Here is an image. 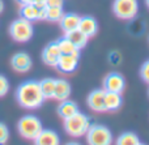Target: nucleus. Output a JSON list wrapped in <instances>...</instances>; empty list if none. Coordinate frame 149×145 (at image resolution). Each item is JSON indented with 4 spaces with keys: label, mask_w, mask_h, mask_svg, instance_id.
<instances>
[{
    "label": "nucleus",
    "mask_w": 149,
    "mask_h": 145,
    "mask_svg": "<svg viewBox=\"0 0 149 145\" xmlns=\"http://www.w3.org/2000/svg\"><path fill=\"white\" fill-rule=\"evenodd\" d=\"M16 99L24 109L36 110L41 107L45 102V97L42 94L39 81L28 80L20 84L16 89Z\"/></svg>",
    "instance_id": "f257e3e1"
},
{
    "label": "nucleus",
    "mask_w": 149,
    "mask_h": 145,
    "mask_svg": "<svg viewBox=\"0 0 149 145\" xmlns=\"http://www.w3.org/2000/svg\"><path fill=\"white\" fill-rule=\"evenodd\" d=\"M90 119L88 115L82 112H77L68 119H64V131L72 137H81L85 136L90 128Z\"/></svg>",
    "instance_id": "f03ea898"
},
{
    "label": "nucleus",
    "mask_w": 149,
    "mask_h": 145,
    "mask_svg": "<svg viewBox=\"0 0 149 145\" xmlns=\"http://www.w3.org/2000/svg\"><path fill=\"white\" fill-rule=\"evenodd\" d=\"M33 34H34V29L31 21H28L22 17L15 20L9 25V35L16 42L26 43V42H29L33 38Z\"/></svg>",
    "instance_id": "7ed1b4c3"
},
{
    "label": "nucleus",
    "mask_w": 149,
    "mask_h": 145,
    "mask_svg": "<svg viewBox=\"0 0 149 145\" xmlns=\"http://www.w3.org/2000/svg\"><path fill=\"white\" fill-rule=\"evenodd\" d=\"M43 130L42 122L36 115H25L17 123V131L22 137L28 140H36V137Z\"/></svg>",
    "instance_id": "20e7f679"
},
{
    "label": "nucleus",
    "mask_w": 149,
    "mask_h": 145,
    "mask_svg": "<svg viewBox=\"0 0 149 145\" xmlns=\"http://www.w3.org/2000/svg\"><path fill=\"white\" fill-rule=\"evenodd\" d=\"M88 145H111L113 135L107 127L101 124H92L86 132Z\"/></svg>",
    "instance_id": "39448f33"
},
{
    "label": "nucleus",
    "mask_w": 149,
    "mask_h": 145,
    "mask_svg": "<svg viewBox=\"0 0 149 145\" xmlns=\"http://www.w3.org/2000/svg\"><path fill=\"white\" fill-rule=\"evenodd\" d=\"M113 12L120 20H134L139 12L137 0H114Z\"/></svg>",
    "instance_id": "423d86ee"
},
{
    "label": "nucleus",
    "mask_w": 149,
    "mask_h": 145,
    "mask_svg": "<svg viewBox=\"0 0 149 145\" xmlns=\"http://www.w3.org/2000/svg\"><path fill=\"white\" fill-rule=\"evenodd\" d=\"M126 86V80L118 72H111L103 80V89L106 92H114V93H122Z\"/></svg>",
    "instance_id": "0eeeda50"
},
{
    "label": "nucleus",
    "mask_w": 149,
    "mask_h": 145,
    "mask_svg": "<svg viewBox=\"0 0 149 145\" xmlns=\"http://www.w3.org/2000/svg\"><path fill=\"white\" fill-rule=\"evenodd\" d=\"M31 58L28 52H16L15 55L12 56L10 59V67L16 71V72H20V73H25L28 71H30L31 68Z\"/></svg>",
    "instance_id": "6e6552de"
},
{
    "label": "nucleus",
    "mask_w": 149,
    "mask_h": 145,
    "mask_svg": "<svg viewBox=\"0 0 149 145\" xmlns=\"http://www.w3.org/2000/svg\"><path fill=\"white\" fill-rule=\"evenodd\" d=\"M105 89H95L88 96V106L95 112H105Z\"/></svg>",
    "instance_id": "1a4fd4ad"
},
{
    "label": "nucleus",
    "mask_w": 149,
    "mask_h": 145,
    "mask_svg": "<svg viewBox=\"0 0 149 145\" xmlns=\"http://www.w3.org/2000/svg\"><path fill=\"white\" fill-rule=\"evenodd\" d=\"M60 55H62V52L58 46V42H51L42 51V60L45 64L50 65V67H56Z\"/></svg>",
    "instance_id": "9d476101"
},
{
    "label": "nucleus",
    "mask_w": 149,
    "mask_h": 145,
    "mask_svg": "<svg viewBox=\"0 0 149 145\" xmlns=\"http://www.w3.org/2000/svg\"><path fill=\"white\" fill-rule=\"evenodd\" d=\"M80 58L74 56V55H65L62 54L58 60L56 68L63 73H72L73 71H76L77 64H79Z\"/></svg>",
    "instance_id": "9b49d317"
},
{
    "label": "nucleus",
    "mask_w": 149,
    "mask_h": 145,
    "mask_svg": "<svg viewBox=\"0 0 149 145\" xmlns=\"http://www.w3.org/2000/svg\"><path fill=\"white\" fill-rule=\"evenodd\" d=\"M36 145H60V139L55 131L42 130L41 133L34 140Z\"/></svg>",
    "instance_id": "f8f14e48"
},
{
    "label": "nucleus",
    "mask_w": 149,
    "mask_h": 145,
    "mask_svg": "<svg viewBox=\"0 0 149 145\" xmlns=\"http://www.w3.org/2000/svg\"><path fill=\"white\" fill-rule=\"evenodd\" d=\"M79 30H81L86 37H93L98 31V22L94 17L92 16H84L81 17L79 24Z\"/></svg>",
    "instance_id": "ddd939ff"
},
{
    "label": "nucleus",
    "mask_w": 149,
    "mask_h": 145,
    "mask_svg": "<svg viewBox=\"0 0 149 145\" xmlns=\"http://www.w3.org/2000/svg\"><path fill=\"white\" fill-rule=\"evenodd\" d=\"M80 20H81V17L77 13H64L59 21L60 28L64 31V34L68 33V31L76 30V29H79Z\"/></svg>",
    "instance_id": "4468645a"
},
{
    "label": "nucleus",
    "mask_w": 149,
    "mask_h": 145,
    "mask_svg": "<svg viewBox=\"0 0 149 145\" xmlns=\"http://www.w3.org/2000/svg\"><path fill=\"white\" fill-rule=\"evenodd\" d=\"M71 84L68 83L64 78H58L56 83H55V92H54V98L56 101L62 102L68 99V97L71 96Z\"/></svg>",
    "instance_id": "2eb2a0df"
},
{
    "label": "nucleus",
    "mask_w": 149,
    "mask_h": 145,
    "mask_svg": "<svg viewBox=\"0 0 149 145\" xmlns=\"http://www.w3.org/2000/svg\"><path fill=\"white\" fill-rule=\"evenodd\" d=\"M77 112H79V106L73 101H70V99L62 101L60 105L58 106V114L63 119H68V118H71Z\"/></svg>",
    "instance_id": "dca6fc26"
},
{
    "label": "nucleus",
    "mask_w": 149,
    "mask_h": 145,
    "mask_svg": "<svg viewBox=\"0 0 149 145\" xmlns=\"http://www.w3.org/2000/svg\"><path fill=\"white\" fill-rule=\"evenodd\" d=\"M123 99L120 93H114V92H106L105 94V107L106 111H116L120 109Z\"/></svg>",
    "instance_id": "f3484780"
},
{
    "label": "nucleus",
    "mask_w": 149,
    "mask_h": 145,
    "mask_svg": "<svg viewBox=\"0 0 149 145\" xmlns=\"http://www.w3.org/2000/svg\"><path fill=\"white\" fill-rule=\"evenodd\" d=\"M64 37H67V38L70 39V41L72 42L79 50L84 49L88 43V39H89V37H86L81 30H79V29L72 30V31H68V33L64 34Z\"/></svg>",
    "instance_id": "a211bd4d"
},
{
    "label": "nucleus",
    "mask_w": 149,
    "mask_h": 145,
    "mask_svg": "<svg viewBox=\"0 0 149 145\" xmlns=\"http://www.w3.org/2000/svg\"><path fill=\"white\" fill-rule=\"evenodd\" d=\"M58 46L60 49V52L65 55H74V56L80 58V50L67 38V37H63L58 41Z\"/></svg>",
    "instance_id": "6ab92c4d"
},
{
    "label": "nucleus",
    "mask_w": 149,
    "mask_h": 145,
    "mask_svg": "<svg viewBox=\"0 0 149 145\" xmlns=\"http://www.w3.org/2000/svg\"><path fill=\"white\" fill-rule=\"evenodd\" d=\"M55 83L56 80L51 77L43 78V80L39 81V85H41V90L43 94L45 99H51L54 98V92H55Z\"/></svg>",
    "instance_id": "aec40b11"
},
{
    "label": "nucleus",
    "mask_w": 149,
    "mask_h": 145,
    "mask_svg": "<svg viewBox=\"0 0 149 145\" xmlns=\"http://www.w3.org/2000/svg\"><path fill=\"white\" fill-rule=\"evenodd\" d=\"M38 12H39V9L31 3V4L21 5L20 16L28 21H36V20H38Z\"/></svg>",
    "instance_id": "412c9836"
},
{
    "label": "nucleus",
    "mask_w": 149,
    "mask_h": 145,
    "mask_svg": "<svg viewBox=\"0 0 149 145\" xmlns=\"http://www.w3.org/2000/svg\"><path fill=\"white\" fill-rule=\"evenodd\" d=\"M140 143V139L134 132H124L116 139L115 145H137Z\"/></svg>",
    "instance_id": "4be33fe9"
},
{
    "label": "nucleus",
    "mask_w": 149,
    "mask_h": 145,
    "mask_svg": "<svg viewBox=\"0 0 149 145\" xmlns=\"http://www.w3.org/2000/svg\"><path fill=\"white\" fill-rule=\"evenodd\" d=\"M64 12L63 8H56V7H47V20L52 21V22H59L60 18L63 17Z\"/></svg>",
    "instance_id": "5701e85b"
},
{
    "label": "nucleus",
    "mask_w": 149,
    "mask_h": 145,
    "mask_svg": "<svg viewBox=\"0 0 149 145\" xmlns=\"http://www.w3.org/2000/svg\"><path fill=\"white\" fill-rule=\"evenodd\" d=\"M9 88H10L9 80H8L4 75H0V98H1V97H4L5 94H8Z\"/></svg>",
    "instance_id": "b1692460"
},
{
    "label": "nucleus",
    "mask_w": 149,
    "mask_h": 145,
    "mask_svg": "<svg viewBox=\"0 0 149 145\" xmlns=\"http://www.w3.org/2000/svg\"><path fill=\"white\" fill-rule=\"evenodd\" d=\"M9 140V130L4 123H0V145H5Z\"/></svg>",
    "instance_id": "393cba45"
},
{
    "label": "nucleus",
    "mask_w": 149,
    "mask_h": 145,
    "mask_svg": "<svg viewBox=\"0 0 149 145\" xmlns=\"http://www.w3.org/2000/svg\"><path fill=\"white\" fill-rule=\"evenodd\" d=\"M140 76H141V78L145 83L149 84V60H147L141 65V68H140Z\"/></svg>",
    "instance_id": "a878e982"
},
{
    "label": "nucleus",
    "mask_w": 149,
    "mask_h": 145,
    "mask_svg": "<svg viewBox=\"0 0 149 145\" xmlns=\"http://www.w3.org/2000/svg\"><path fill=\"white\" fill-rule=\"evenodd\" d=\"M64 0H47V7H56V8H63Z\"/></svg>",
    "instance_id": "bb28decb"
},
{
    "label": "nucleus",
    "mask_w": 149,
    "mask_h": 145,
    "mask_svg": "<svg viewBox=\"0 0 149 145\" xmlns=\"http://www.w3.org/2000/svg\"><path fill=\"white\" fill-rule=\"evenodd\" d=\"M33 4L36 5L38 9H41V8H46L47 7V0H33Z\"/></svg>",
    "instance_id": "cd10ccee"
},
{
    "label": "nucleus",
    "mask_w": 149,
    "mask_h": 145,
    "mask_svg": "<svg viewBox=\"0 0 149 145\" xmlns=\"http://www.w3.org/2000/svg\"><path fill=\"white\" fill-rule=\"evenodd\" d=\"M38 20H47V7L41 8L38 12Z\"/></svg>",
    "instance_id": "c85d7f7f"
},
{
    "label": "nucleus",
    "mask_w": 149,
    "mask_h": 145,
    "mask_svg": "<svg viewBox=\"0 0 149 145\" xmlns=\"http://www.w3.org/2000/svg\"><path fill=\"white\" fill-rule=\"evenodd\" d=\"M16 1H17L18 4H21V5H26V4H31L33 0H16Z\"/></svg>",
    "instance_id": "c756f323"
},
{
    "label": "nucleus",
    "mask_w": 149,
    "mask_h": 145,
    "mask_svg": "<svg viewBox=\"0 0 149 145\" xmlns=\"http://www.w3.org/2000/svg\"><path fill=\"white\" fill-rule=\"evenodd\" d=\"M4 10V3H3V0H0V13Z\"/></svg>",
    "instance_id": "7c9ffc66"
},
{
    "label": "nucleus",
    "mask_w": 149,
    "mask_h": 145,
    "mask_svg": "<svg viewBox=\"0 0 149 145\" xmlns=\"http://www.w3.org/2000/svg\"><path fill=\"white\" fill-rule=\"evenodd\" d=\"M65 145H81V144H79V143H76V141H71V143H67Z\"/></svg>",
    "instance_id": "2f4dec72"
},
{
    "label": "nucleus",
    "mask_w": 149,
    "mask_h": 145,
    "mask_svg": "<svg viewBox=\"0 0 149 145\" xmlns=\"http://www.w3.org/2000/svg\"><path fill=\"white\" fill-rule=\"evenodd\" d=\"M145 3H147V7L149 8V0H145Z\"/></svg>",
    "instance_id": "473e14b6"
},
{
    "label": "nucleus",
    "mask_w": 149,
    "mask_h": 145,
    "mask_svg": "<svg viewBox=\"0 0 149 145\" xmlns=\"http://www.w3.org/2000/svg\"><path fill=\"white\" fill-rule=\"evenodd\" d=\"M137 145H145V144H143V143H139V144H137Z\"/></svg>",
    "instance_id": "72a5a7b5"
}]
</instances>
